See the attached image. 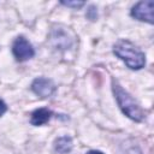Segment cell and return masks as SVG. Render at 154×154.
I'll return each mask as SVG.
<instances>
[{
  "label": "cell",
  "instance_id": "52a82bcc",
  "mask_svg": "<svg viewBox=\"0 0 154 154\" xmlns=\"http://www.w3.org/2000/svg\"><path fill=\"white\" fill-rule=\"evenodd\" d=\"M54 149L55 152L60 154H66L72 149V140L69 136H61L58 137L54 142Z\"/></svg>",
  "mask_w": 154,
  "mask_h": 154
},
{
  "label": "cell",
  "instance_id": "7a4b0ae2",
  "mask_svg": "<svg viewBox=\"0 0 154 154\" xmlns=\"http://www.w3.org/2000/svg\"><path fill=\"white\" fill-rule=\"evenodd\" d=\"M113 52L131 70H140L146 64L144 54L130 41L122 40L117 42L113 47Z\"/></svg>",
  "mask_w": 154,
  "mask_h": 154
},
{
  "label": "cell",
  "instance_id": "8fae6325",
  "mask_svg": "<svg viewBox=\"0 0 154 154\" xmlns=\"http://www.w3.org/2000/svg\"><path fill=\"white\" fill-rule=\"evenodd\" d=\"M87 154H103V153L100 152V150H89Z\"/></svg>",
  "mask_w": 154,
  "mask_h": 154
},
{
  "label": "cell",
  "instance_id": "ba28073f",
  "mask_svg": "<svg viewBox=\"0 0 154 154\" xmlns=\"http://www.w3.org/2000/svg\"><path fill=\"white\" fill-rule=\"evenodd\" d=\"M63 5L67 7H73V8H79L84 5V1H61Z\"/></svg>",
  "mask_w": 154,
  "mask_h": 154
},
{
  "label": "cell",
  "instance_id": "6da1fadb",
  "mask_svg": "<svg viewBox=\"0 0 154 154\" xmlns=\"http://www.w3.org/2000/svg\"><path fill=\"white\" fill-rule=\"evenodd\" d=\"M112 90H113L114 97H116L120 109L123 111V113L125 116H128L130 119H132L135 122L143 120L144 113H143L142 108L134 100V97L126 90H124L123 87L114 79L112 81Z\"/></svg>",
  "mask_w": 154,
  "mask_h": 154
},
{
  "label": "cell",
  "instance_id": "5b68a950",
  "mask_svg": "<svg viewBox=\"0 0 154 154\" xmlns=\"http://www.w3.org/2000/svg\"><path fill=\"white\" fill-rule=\"evenodd\" d=\"M31 89L38 96L48 97V96L53 95V93L55 91V84L53 83L52 79H48L45 77H38V78L34 79V82L31 83Z\"/></svg>",
  "mask_w": 154,
  "mask_h": 154
},
{
  "label": "cell",
  "instance_id": "8992f818",
  "mask_svg": "<svg viewBox=\"0 0 154 154\" xmlns=\"http://www.w3.org/2000/svg\"><path fill=\"white\" fill-rule=\"evenodd\" d=\"M52 117V111H49L48 108H38V109H35L32 113H31V124L32 125H43L46 124Z\"/></svg>",
  "mask_w": 154,
  "mask_h": 154
},
{
  "label": "cell",
  "instance_id": "3957f363",
  "mask_svg": "<svg viewBox=\"0 0 154 154\" xmlns=\"http://www.w3.org/2000/svg\"><path fill=\"white\" fill-rule=\"evenodd\" d=\"M131 16L138 20L153 24L154 23V1L144 0V1L137 2L131 10Z\"/></svg>",
  "mask_w": 154,
  "mask_h": 154
},
{
  "label": "cell",
  "instance_id": "30bf717a",
  "mask_svg": "<svg viewBox=\"0 0 154 154\" xmlns=\"http://www.w3.org/2000/svg\"><path fill=\"white\" fill-rule=\"evenodd\" d=\"M6 111H7V106H6V103H5L2 100H0V117H1Z\"/></svg>",
  "mask_w": 154,
  "mask_h": 154
},
{
  "label": "cell",
  "instance_id": "9c48e42d",
  "mask_svg": "<svg viewBox=\"0 0 154 154\" xmlns=\"http://www.w3.org/2000/svg\"><path fill=\"white\" fill-rule=\"evenodd\" d=\"M87 16H88L90 19H93V20L96 18V10H95L94 6H90V7H89V11H88Z\"/></svg>",
  "mask_w": 154,
  "mask_h": 154
},
{
  "label": "cell",
  "instance_id": "277c9868",
  "mask_svg": "<svg viewBox=\"0 0 154 154\" xmlns=\"http://www.w3.org/2000/svg\"><path fill=\"white\" fill-rule=\"evenodd\" d=\"M12 52H13V55L16 57V59L19 61L28 60V59L32 58L35 54V51H34L31 43L23 36H19L14 40V42L12 45Z\"/></svg>",
  "mask_w": 154,
  "mask_h": 154
}]
</instances>
